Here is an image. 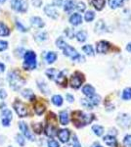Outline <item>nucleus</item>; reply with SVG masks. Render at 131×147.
<instances>
[{"mask_svg":"<svg viewBox=\"0 0 131 147\" xmlns=\"http://www.w3.org/2000/svg\"><path fill=\"white\" fill-rule=\"evenodd\" d=\"M93 119H94L93 115H86V114L80 112V111H77V112L73 113V123L77 127H81L86 125L87 124H90Z\"/></svg>","mask_w":131,"mask_h":147,"instance_id":"1","label":"nucleus"},{"mask_svg":"<svg viewBox=\"0 0 131 147\" xmlns=\"http://www.w3.org/2000/svg\"><path fill=\"white\" fill-rule=\"evenodd\" d=\"M7 80H8L9 84H10L13 90H19L23 86V84H25V80L21 77L20 74L17 71H12V72L9 73L8 76H7Z\"/></svg>","mask_w":131,"mask_h":147,"instance_id":"2","label":"nucleus"},{"mask_svg":"<svg viewBox=\"0 0 131 147\" xmlns=\"http://www.w3.org/2000/svg\"><path fill=\"white\" fill-rule=\"evenodd\" d=\"M24 69L25 70H34L37 66L36 54L34 51L28 50L25 52L24 55Z\"/></svg>","mask_w":131,"mask_h":147,"instance_id":"3","label":"nucleus"},{"mask_svg":"<svg viewBox=\"0 0 131 147\" xmlns=\"http://www.w3.org/2000/svg\"><path fill=\"white\" fill-rule=\"evenodd\" d=\"M61 49L63 50L64 54H65L66 56L70 57V58L73 59V61H75V60H84V59H83V57L80 56L79 54L77 53V51L75 50V49L73 48V46L69 45L68 43L64 44L63 47H62Z\"/></svg>","mask_w":131,"mask_h":147,"instance_id":"4","label":"nucleus"},{"mask_svg":"<svg viewBox=\"0 0 131 147\" xmlns=\"http://www.w3.org/2000/svg\"><path fill=\"white\" fill-rule=\"evenodd\" d=\"M11 8L19 13H26L28 9V0H11Z\"/></svg>","mask_w":131,"mask_h":147,"instance_id":"5","label":"nucleus"},{"mask_svg":"<svg viewBox=\"0 0 131 147\" xmlns=\"http://www.w3.org/2000/svg\"><path fill=\"white\" fill-rule=\"evenodd\" d=\"M83 80H84V79H83V75H82V74H80V73H78V72H75L71 77L70 84H71V86L73 87V88L77 89V88H79V87L81 86Z\"/></svg>","mask_w":131,"mask_h":147,"instance_id":"6","label":"nucleus"},{"mask_svg":"<svg viewBox=\"0 0 131 147\" xmlns=\"http://www.w3.org/2000/svg\"><path fill=\"white\" fill-rule=\"evenodd\" d=\"M13 106H14V110L16 111V113L18 114L19 117L23 118V117H27L28 116V108L22 101L16 100Z\"/></svg>","mask_w":131,"mask_h":147,"instance_id":"7","label":"nucleus"},{"mask_svg":"<svg viewBox=\"0 0 131 147\" xmlns=\"http://www.w3.org/2000/svg\"><path fill=\"white\" fill-rule=\"evenodd\" d=\"M19 127H20L21 131L23 132L24 136H25L26 138H28V140H30V141H34L35 140L34 136H33V134L30 131L28 125L26 124L25 122H20V123H19Z\"/></svg>","mask_w":131,"mask_h":147,"instance_id":"8","label":"nucleus"},{"mask_svg":"<svg viewBox=\"0 0 131 147\" xmlns=\"http://www.w3.org/2000/svg\"><path fill=\"white\" fill-rule=\"evenodd\" d=\"M116 121H118V125L122 127H129L131 125V117L129 115H127V114H120V115H118Z\"/></svg>","mask_w":131,"mask_h":147,"instance_id":"9","label":"nucleus"},{"mask_svg":"<svg viewBox=\"0 0 131 147\" xmlns=\"http://www.w3.org/2000/svg\"><path fill=\"white\" fill-rule=\"evenodd\" d=\"M110 49H111V43L108 41H106V40H101V41H99L96 45V50L100 54L108 53Z\"/></svg>","mask_w":131,"mask_h":147,"instance_id":"10","label":"nucleus"},{"mask_svg":"<svg viewBox=\"0 0 131 147\" xmlns=\"http://www.w3.org/2000/svg\"><path fill=\"white\" fill-rule=\"evenodd\" d=\"M44 13L46 14V16H48L49 18L53 19V20H56L59 17V13L55 9V7L53 5H50V4L44 7Z\"/></svg>","mask_w":131,"mask_h":147,"instance_id":"11","label":"nucleus"},{"mask_svg":"<svg viewBox=\"0 0 131 147\" xmlns=\"http://www.w3.org/2000/svg\"><path fill=\"white\" fill-rule=\"evenodd\" d=\"M57 136H58L61 142H63V143H67V142L69 141V139H70L71 132L69 129H61L57 132Z\"/></svg>","mask_w":131,"mask_h":147,"instance_id":"12","label":"nucleus"},{"mask_svg":"<svg viewBox=\"0 0 131 147\" xmlns=\"http://www.w3.org/2000/svg\"><path fill=\"white\" fill-rule=\"evenodd\" d=\"M30 24H32V27H34L36 28H42L45 26L44 21L40 17H37V16H34V17L30 18Z\"/></svg>","mask_w":131,"mask_h":147,"instance_id":"13","label":"nucleus"},{"mask_svg":"<svg viewBox=\"0 0 131 147\" xmlns=\"http://www.w3.org/2000/svg\"><path fill=\"white\" fill-rule=\"evenodd\" d=\"M108 32L107 30V26L103 20H99L95 25V32L97 34H104V32Z\"/></svg>","mask_w":131,"mask_h":147,"instance_id":"14","label":"nucleus"},{"mask_svg":"<svg viewBox=\"0 0 131 147\" xmlns=\"http://www.w3.org/2000/svg\"><path fill=\"white\" fill-rule=\"evenodd\" d=\"M70 23L73 26H79L80 24L82 23V17H81V15L80 14H78V13H73V15L70 17Z\"/></svg>","mask_w":131,"mask_h":147,"instance_id":"15","label":"nucleus"},{"mask_svg":"<svg viewBox=\"0 0 131 147\" xmlns=\"http://www.w3.org/2000/svg\"><path fill=\"white\" fill-rule=\"evenodd\" d=\"M45 134L49 137H53L54 136L57 134V129L55 125H53L52 124H48L45 127Z\"/></svg>","mask_w":131,"mask_h":147,"instance_id":"16","label":"nucleus"},{"mask_svg":"<svg viewBox=\"0 0 131 147\" xmlns=\"http://www.w3.org/2000/svg\"><path fill=\"white\" fill-rule=\"evenodd\" d=\"M82 92L84 95H86L88 97H91L95 94V88L92 86L91 84H86L83 86L82 88Z\"/></svg>","mask_w":131,"mask_h":147,"instance_id":"17","label":"nucleus"},{"mask_svg":"<svg viewBox=\"0 0 131 147\" xmlns=\"http://www.w3.org/2000/svg\"><path fill=\"white\" fill-rule=\"evenodd\" d=\"M54 80L58 84L63 85V86H66L67 85V79H66V77H65V75H64L63 72H59Z\"/></svg>","mask_w":131,"mask_h":147,"instance_id":"18","label":"nucleus"},{"mask_svg":"<svg viewBox=\"0 0 131 147\" xmlns=\"http://www.w3.org/2000/svg\"><path fill=\"white\" fill-rule=\"evenodd\" d=\"M75 0H66L65 4H64V10L66 12H71L75 8Z\"/></svg>","mask_w":131,"mask_h":147,"instance_id":"19","label":"nucleus"},{"mask_svg":"<svg viewBox=\"0 0 131 147\" xmlns=\"http://www.w3.org/2000/svg\"><path fill=\"white\" fill-rule=\"evenodd\" d=\"M104 142L107 144V145H109L110 147H116V139L115 136H111V134H109V136H106L104 137Z\"/></svg>","mask_w":131,"mask_h":147,"instance_id":"20","label":"nucleus"},{"mask_svg":"<svg viewBox=\"0 0 131 147\" xmlns=\"http://www.w3.org/2000/svg\"><path fill=\"white\" fill-rule=\"evenodd\" d=\"M10 34V28L5 23L0 22V36H8Z\"/></svg>","mask_w":131,"mask_h":147,"instance_id":"21","label":"nucleus"},{"mask_svg":"<svg viewBox=\"0 0 131 147\" xmlns=\"http://www.w3.org/2000/svg\"><path fill=\"white\" fill-rule=\"evenodd\" d=\"M22 96L24 97V98L26 99H28L30 101H34L35 99V96L34 94H33V92L32 89H24V90L22 91Z\"/></svg>","mask_w":131,"mask_h":147,"instance_id":"22","label":"nucleus"},{"mask_svg":"<svg viewBox=\"0 0 131 147\" xmlns=\"http://www.w3.org/2000/svg\"><path fill=\"white\" fill-rule=\"evenodd\" d=\"M57 53L56 52H53V51H50V52H47L46 56H45V60L48 64H53L55 61L57 60Z\"/></svg>","mask_w":131,"mask_h":147,"instance_id":"23","label":"nucleus"},{"mask_svg":"<svg viewBox=\"0 0 131 147\" xmlns=\"http://www.w3.org/2000/svg\"><path fill=\"white\" fill-rule=\"evenodd\" d=\"M70 122V117H69V114L67 111H62L60 113V123L61 125H67Z\"/></svg>","mask_w":131,"mask_h":147,"instance_id":"24","label":"nucleus"},{"mask_svg":"<svg viewBox=\"0 0 131 147\" xmlns=\"http://www.w3.org/2000/svg\"><path fill=\"white\" fill-rule=\"evenodd\" d=\"M105 3H106V0H92L91 1V4L97 11H101L104 8Z\"/></svg>","mask_w":131,"mask_h":147,"instance_id":"25","label":"nucleus"},{"mask_svg":"<svg viewBox=\"0 0 131 147\" xmlns=\"http://www.w3.org/2000/svg\"><path fill=\"white\" fill-rule=\"evenodd\" d=\"M48 38V34H46L45 32H39L37 34H35L34 35V39L36 40L37 42H41V41H44Z\"/></svg>","mask_w":131,"mask_h":147,"instance_id":"26","label":"nucleus"},{"mask_svg":"<svg viewBox=\"0 0 131 147\" xmlns=\"http://www.w3.org/2000/svg\"><path fill=\"white\" fill-rule=\"evenodd\" d=\"M124 0H109V5L112 9H116L122 6Z\"/></svg>","mask_w":131,"mask_h":147,"instance_id":"27","label":"nucleus"},{"mask_svg":"<svg viewBox=\"0 0 131 147\" xmlns=\"http://www.w3.org/2000/svg\"><path fill=\"white\" fill-rule=\"evenodd\" d=\"M75 37L79 42H84L85 40L87 39V32L85 30H79L77 34H75Z\"/></svg>","mask_w":131,"mask_h":147,"instance_id":"28","label":"nucleus"},{"mask_svg":"<svg viewBox=\"0 0 131 147\" xmlns=\"http://www.w3.org/2000/svg\"><path fill=\"white\" fill-rule=\"evenodd\" d=\"M59 71H57L56 69H53V68H50L48 69V70L45 72V74H46V76L49 78L50 80H55V78H56V76L58 75Z\"/></svg>","mask_w":131,"mask_h":147,"instance_id":"29","label":"nucleus"},{"mask_svg":"<svg viewBox=\"0 0 131 147\" xmlns=\"http://www.w3.org/2000/svg\"><path fill=\"white\" fill-rule=\"evenodd\" d=\"M52 103L54 104L55 106H62L63 105V97L61 95H58V94H56V95H54L52 97Z\"/></svg>","mask_w":131,"mask_h":147,"instance_id":"30","label":"nucleus"},{"mask_svg":"<svg viewBox=\"0 0 131 147\" xmlns=\"http://www.w3.org/2000/svg\"><path fill=\"white\" fill-rule=\"evenodd\" d=\"M92 129H93L94 134H96L97 136H103V134H104V129H103V127H101V125H93V127H92Z\"/></svg>","mask_w":131,"mask_h":147,"instance_id":"31","label":"nucleus"},{"mask_svg":"<svg viewBox=\"0 0 131 147\" xmlns=\"http://www.w3.org/2000/svg\"><path fill=\"white\" fill-rule=\"evenodd\" d=\"M34 111L37 115H42L45 112V106L41 103H36L34 105Z\"/></svg>","mask_w":131,"mask_h":147,"instance_id":"32","label":"nucleus"},{"mask_svg":"<svg viewBox=\"0 0 131 147\" xmlns=\"http://www.w3.org/2000/svg\"><path fill=\"white\" fill-rule=\"evenodd\" d=\"M12 112L9 109H4L3 111H2V113H1V119H7V120H9V121H11L12 120Z\"/></svg>","mask_w":131,"mask_h":147,"instance_id":"33","label":"nucleus"},{"mask_svg":"<svg viewBox=\"0 0 131 147\" xmlns=\"http://www.w3.org/2000/svg\"><path fill=\"white\" fill-rule=\"evenodd\" d=\"M123 100H130L131 99V87H126L122 92Z\"/></svg>","mask_w":131,"mask_h":147,"instance_id":"34","label":"nucleus"},{"mask_svg":"<svg viewBox=\"0 0 131 147\" xmlns=\"http://www.w3.org/2000/svg\"><path fill=\"white\" fill-rule=\"evenodd\" d=\"M84 19L86 22H92L93 20L95 19V13L93 11H87L85 13V16H84Z\"/></svg>","mask_w":131,"mask_h":147,"instance_id":"35","label":"nucleus"},{"mask_svg":"<svg viewBox=\"0 0 131 147\" xmlns=\"http://www.w3.org/2000/svg\"><path fill=\"white\" fill-rule=\"evenodd\" d=\"M15 25H16L17 30H20V32H27L28 30V28H26L25 26H24L23 24L21 23L20 21H18V20H17L16 22H15Z\"/></svg>","mask_w":131,"mask_h":147,"instance_id":"36","label":"nucleus"},{"mask_svg":"<svg viewBox=\"0 0 131 147\" xmlns=\"http://www.w3.org/2000/svg\"><path fill=\"white\" fill-rule=\"evenodd\" d=\"M82 50L84 51V53H86L89 56H94V50H93V47L91 45H84L82 48Z\"/></svg>","mask_w":131,"mask_h":147,"instance_id":"37","label":"nucleus"},{"mask_svg":"<svg viewBox=\"0 0 131 147\" xmlns=\"http://www.w3.org/2000/svg\"><path fill=\"white\" fill-rule=\"evenodd\" d=\"M42 129H43V127H42V125L40 123H35V124L32 125V129L35 134H41Z\"/></svg>","mask_w":131,"mask_h":147,"instance_id":"38","label":"nucleus"},{"mask_svg":"<svg viewBox=\"0 0 131 147\" xmlns=\"http://www.w3.org/2000/svg\"><path fill=\"white\" fill-rule=\"evenodd\" d=\"M89 98H90L89 100L91 101V103H92L93 106H97V105H99V104H100V100H101L100 96L96 95V94H94V95L91 96V97H89Z\"/></svg>","mask_w":131,"mask_h":147,"instance_id":"39","label":"nucleus"},{"mask_svg":"<svg viewBox=\"0 0 131 147\" xmlns=\"http://www.w3.org/2000/svg\"><path fill=\"white\" fill-rule=\"evenodd\" d=\"M16 141L18 142V144L20 146H25L26 144V140H25V136L23 134H17L16 136Z\"/></svg>","mask_w":131,"mask_h":147,"instance_id":"40","label":"nucleus"},{"mask_svg":"<svg viewBox=\"0 0 131 147\" xmlns=\"http://www.w3.org/2000/svg\"><path fill=\"white\" fill-rule=\"evenodd\" d=\"M38 87L39 89L41 90L43 93H49V89H48V86H47V84H45L43 82H38Z\"/></svg>","mask_w":131,"mask_h":147,"instance_id":"41","label":"nucleus"},{"mask_svg":"<svg viewBox=\"0 0 131 147\" xmlns=\"http://www.w3.org/2000/svg\"><path fill=\"white\" fill-rule=\"evenodd\" d=\"M80 103H81V105L83 106V107H85L87 109H93V105H92L91 101H90L89 99H81Z\"/></svg>","mask_w":131,"mask_h":147,"instance_id":"42","label":"nucleus"},{"mask_svg":"<svg viewBox=\"0 0 131 147\" xmlns=\"http://www.w3.org/2000/svg\"><path fill=\"white\" fill-rule=\"evenodd\" d=\"M75 8H77V10L78 12H84L85 9H86V5H85L84 2L79 1V2H77V3L75 4Z\"/></svg>","mask_w":131,"mask_h":147,"instance_id":"43","label":"nucleus"},{"mask_svg":"<svg viewBox=\"0 0 131 147\" xmlns=\"http://www.w3.org/2000/svg\"><path fill=\"white\" fill-rule=\"evenodd\" d=\"M8 41L6 40H0V52L5 51L7 48H8Z\"/></svg>","mask_w":131,"mask_h":147,"instance_id":"44","label":"nucleus"},{"mask_svg":"<svg viewBox=\"0 0 131 147\" xmlns=\"http://www.w3.org/2000/svg\"><path fill=\"white\" fill-rule=\"evenodd\" d=\"M123 144H124L125 147H131V136L130 134L125 136L124 139H123Z\"/></svg>","mask_w":131,"mask_h":147,"instance_id":"45","label":"nucleus"},{"mask_svg":"<svg viewBox=\"0 0 131 147\" xmlns=\"http://www.w3.org/2000/svg\"><path fill=\"white\" fill-rule=\"evenodd\" d=\"M48 147H60V144H59L58 141H56L55 139H49L48 140Z\"/></svg>","mask_w":131,"mask_h":147,"instance_id":"46","label":"nucleus"},{"mask_svg":"<svg viewBox=\"0 0 131 147\" xmlns=\"http://www.w3.org/2000/svg\"><path fill=\"white\" fill-rule=\"evenodd\" d=\"M65 34H67V36H68L69 38H73V37L75 36V32H73V30H71V28H66Z\"/></svg>","mask_w":131,"mask_h":147,"instance_id":"47","label":"nucleus"},{"mask_svg":"<svg viewBox=\"0 0 131 147\" xmlns=\"http://www.w3.org/2000/svg\"><path fill=\"white\" fill-rule=\"evenodd\" d=\"M73 147H81V145H80V143H79V141H78L77 136H73Z\"/></svg>","mask_w":131,"mask_h":147,"instance_id":"48","label":"nucleus"},{"mask_svg":"<svg viewBox=\"0 0 131 147\" xmlns=\"http://www.w3.org/2000/svg\"><path fill=\"white\" fill-rule=\"evenodd\" d=\"M63 2H64V0H53V1H52V5L56 6V7H61L63 5Z\"/></svg>","mask_w":131,"mask_h":147,"instance_id":"49","label":"nucleus"},{"mask_svg":"<svg viewBox=\"0 0 131 147\" xmlns=\"http://www.w3.org/2000/svg\"><path fill=\"white\" fill-rule=\"evenodd\" d=\"M32 5L34 6V7H41L42 5V0H32Z\"/></svg>","mask_w":131,"mask_h":147,"instance_id":"50","label":"nucleus"},{"mask_svg":"<svg viewBox=\"0 0 131 147\" xmlns=\"http://www.w3.org/2000/svg\"><path fill=\"white\" fill-rule=\"evenodd\" d=\"M7 97V92L4 90V89H0V99L3 100Z\"/></svg>","mask_w":131,"mask_h":147,"instance_id":"51","label":"nucleus"},{"mask_svg":"<svg viewBox=\"0 0 131 147\" xmlns=\"http://www.w3.org/2000/svg\"><path fill=\"white\" fill-rule=\"evenodd\" d=\"M10 122L11 121H9L7 119H1V124L3 127H9V125H10Z\"/></svg>","mask_w":131,"mask_h":147,"instance_id":"52","label":"nucleus"},{"mask_svg":"<svg viewBox=\"0 0 131 147\" xmlns=\"http://www.w3.org/2000/svg\"><path fill=\"white\" fill-rule=\"evenodd\" d=\"M66 97H67V100L69 102H73V100H75V97L73 95H71V94H67Z\"/></svg>","mask_w":131,"mask_h":147,"instance_id":"53","label":"nucleus"},{"mask_svg":"<svg viewBox=\"0 0 131 147\" xmlns=\"http://www.w3.org/2000/svg\"><path fill=\"white\" fill-rule=\"evenodd\" d=\"M5 65H4L3 63H0V74H2V73H4L5 72Z\"/></svg>","mask_w":131,"mask_h":147,"instance_id":"54","label":"nucleus"},{"mask_svg":"<svg viewBox=\"0 0 131 147\" xmlns=\"http://www.w3.org/2000/svg\"><path fill=\"white\" fill-rule=\"evenodd\" d=\"M126 50L131 52V42H129V43L127 44V46H126Z\"/></svg>","mask_w":131,"mask_h":147,"instance_id":"55","label":"nucleus"},{"mask_svg":"<svg viewBox=\"0 0 131 147\" xmlns=\"http://www.w3.org/2000/svg\"><path fill=\"white\" fill-rule=\"evenodd\" d=\"M92 147H102V146L100 145L99 143H97V142H95V143H94V144H93V145H92Z\"/></svg>","mask_w":131,"mask_h":147,"instance_id":"56","label":"nucleus"},{"mask_svg":"<svg viewBox=\"0 0 131 147\" xmlns=\"http://www.w3.org/2000/svg\"><path fill=\"white\" fill-rule=\"evenodd\" d=\"M6 2V0H0V4H3V3H5Z\"/></svg>","mask_w":131,"mask_h":147,"instance_id":"57","label":"nucleus"}]
</instances>
